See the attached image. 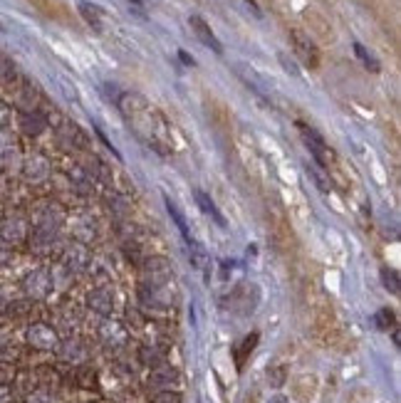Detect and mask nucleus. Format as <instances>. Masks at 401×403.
Wrapping results in <instances>:
<instances>
[{
    "label": "nucleus",
    "mask_w": 401,
    "mask_h": 403,
    "mask_svg": "<svg viewBox=\"0 0 401 403\" xmlns=\"http://www.w3.org/2000/svg\"><path fill=\"white\" fill-rule=\"evenodd\" d=\"M188 25H191L193 35H196V38L201 40L206 48H211L216 55H223V45H220V40L216 38V32L211 30V25L204 20V17H201V15H191V17H188Z\"/></svg>",
    "instance_id": "8"
},
{
    "label": "nucleus",
    "mask_w": 401,
    "mask_h": 403,
    "mask_svg": "<svg viewBox=\"0 0 401 403\" xmlns=\"http://www.w3.org/2000/svg\"><path fill=\"white\" fill-rule=\"evenodd\" d=\"M10 119H13V109H10V104L0 99V129L8 127V124H10Z\"/></svg>",
    "instance_id": "28"
},
{
    "label": "nucleus",
    "mask_w": 401,
    "mask_h": 403,
    "mask_svg": "<svg viewBox=\"0 0 401 403\" xmlns=\"http://www.w3.org/2000/svg\"><path fill=\"white\" fill-rule=\"evenodd\" d=\"M297 129H300V134H302V139H305L307 149H310V151H312V156H315V164L325 169L327 161L332 159V151L327 149L325 139H322L320 134L315 132V129L307 127V124H297Z\"/></svg>",
    "instance_id": "6"
},
{
    "label": "nucleus",
    "mask_w": 401,
    "mask_h": 403,
    "mask_svg": "<svg viewBox=\"0 0 401 403\" xmlns=\"http://www.w3.org/2000/svg\"><path fill=\"white\" fill-rule=\"evenodd\" d=\"M20 129L27 136H40L48 129V117L40 112H22L20 114Z\"/></svg>",
    "instance_id": "13"
},
{
    "label": "nucleus",
    "mask_w": 401,
    "mask_h": 403,
    "mask_svg": "<svg viewBox=\"0 0 401 403\" xmlns=\"http://www.w3.org/2000/svg\"><path fill=\"white\" fill-rule=\"evenodd\" d=\"M132 3H134V6H141V3H144V0H132Z\"/></svg>",
    "instance_id": "35"
},
{
    "label": "nucleus",
    "mask_w": 401,
    "mask_h": 403,
    "mask_svg": "<svg viewBox=\"0 0 401 403\" xmlns=\"http://www.w3.org/2000/svg\"><path fill=\"white\" fill-rule=\"evenodd\" d=\"M166 211H169V215L174 218V223H176V228L181 230V235H183V240H186L188 245L191 243H196V238H193V233H191V228H188V223H186V218L181 215V213H178V208L174 206L171 201H169V198H166Z\"/></svg>",
    "instance_id": "17"
},
{
    "label": "nucleus",
    "mask_w": 401,
    "mask_h": 403,
    "mask_svg": "<svg viewBox=\"0 0 401 403\" xmlns=\"http://www.w3.org/2000/svg\"><path fill=\"white\" fill-rule=\"evenodd\" d=\"M8 260H10V250H6L3 245H0V265H6Z\"/></svg>",
    "instance_id": "33"
},
{
    "label": "nucleus",
    "mask_w": 401,
    "mask_h": 403,
    "mask_svg": "<svg viewBox=\"0 0 401 403\" xmlns=\"http://www.w3.org/2000/svg\"><path fill=\"white\" fill-rule=\"evenodd\" d=\"M381 282L386 285V290H391L394 295H399V275H396V270L384 267V270H381Z\"/></svg>",
    "instance_id": "24"
},
{
    "label": "nucleus",
    "mask_w": 401,
    "mask_h": 403,
    "mask_svg": "<svg viewBox=\"0 0 401 403\" xmlns=\"http://www.w3.org/2000/svg\"><path fill=\"white\" fill-rule=\"evenodd\" d=\"M30 235V225L22 215H6L0 220V240L6 245H20Z\"/></svg>",
    "instance_id": "4"
},
{
    "label": "nucleus",
    "mask_w": 401,
    "mask_h": 403,
    "mask_svg": "<svg viewBox=\"0 0 401 403\" xmlns=\"http://www.w3.org/2000/svg\"><path fill=\"white\" fill-rule=\"evenodd\" d=\"M80 13H82V17H85V20L90 22L92 27L102 30V8H97V6H92V3H87V0H82V3H80Z\"/></svg>",
    "instance_id": "18"
},
{
    "label": "nucleus",
    "mask_w": 401,
    "mask_h": 403,
    "mask_svg": "<svg viewBox=\"0 0 401 403\" xmlns=\"http://www.w3.org/2000/svg\"><path fill=\"white\" fill-rule=\"evenodd\" d=\"M57 354L62 356L64 361H70V364H80V361H85L87 349L80 339H67V341H59Z\"/></svg>",
    "instance_id": "14"
},
{
    "label": "nucleus",
    "mask_w": 401,
    "mask_h": 403,
    "mask_svg": "<svg viewBox=\"0 0 401 403\" xmlns=\"http://www.w3.org/2000/svg\"><path fill=\"white\" fill-rule=\"evenodd\" d=\"M22 176L27 181H32V183H40V181H45L50 176V161L40 154L27 156L25 164H22Z\"/></svg>",
    "instance_id": "9"
},
{
    "label": "nucleus",
    "mask_w": 401,
    "mask_h": 403,
    "mask_svg": "<svg viewBox=\"0 0 401 403\" xmlns=\"http://www.w3.org/2000/svg\"><path fill=\"white\" fill-rule=\"evenodd\" d=\"M280 62H283V67L288 69L290 75H293V77H300V69H297V64H295L293 59H290V57H288V55H285V52H280Z\"/></svg>",
    "instance_id": "30"
},
{
    "label": "nucleus",
    "mask_w": 401,
    "mask_h": 403,
    "mask_svg": "<svg viewBox=\"0 0 401 403\" xmlns=\"http://www.w3.org/2000/svg\"><path fill=\"white\" fill-rule=\"evenodd\" d=\"M55 290V282H52V275H50L48 267H35L30 270L25 277H22V292H25L27 299H48Z\"/></svg>",
    "instance_id": "1"
},
{
    "label": "nucleus",
    "mask_w": 401,
    "mask_h": 403,
    "mask_svg": "<svg viewBox=\"0 0 401 403\" xmlns=\"http://www.w3.org/2000/svg\"><path fill=\"white\" fill-rule=\"evenodd\" d=\"M193 198H196V206L201 208V211L206 213V215H211L216 220V223L218 225H223L225 228V218L220 215V211H218V206H216L213 203V198L209 196V193L206 191H201V188H196V191H193Z\"/></svg>",
    "instance_id": "15"
},
{
    "label": "nucleus",
    "mask_w": 401,
    "mask_h": 403,
    "mask_svg": "<svg viewBox=\"0 0 401 403\" xmlns=\"http://www.w3.org/2000/svg\"><path fill=\"white\" fill-rule=\"evenodd\" d=\"M178 381H181V376H178V372L174 369V366L159 364L151 369L149 386L156 388V391H174V388L178 386Z\"/></svg>",
    "instance_id": "7"
},
{
    "label": "nucleus",
    "mask_w": 401,
    "mask_h": 403,
    "mask_svg": "<svg viewBox=\"0 0 401 403\" xmlns=\"http://www.w3.org/2000/svg\"><path fill=\"white\" fill-rule=\"evenodd\" d=\"M25 341L27 346L38 351H57L59 346V337L55 332V327L45 322H32L30 327L25 329Z\"/></svg>",
    "instance_id": "2"
},
{
    "label": "nucleus",
    "mask_w": 401,
    "mask_h": 403,
    "mask_svg": "<svg viewBox=\"0 0 401 403\" xmlns=\"http://www.w3.org/2000/svg\"><path fill=\"white\" fill-rule=\"evenodd\" d=\"M188 260H191V265L196 267V270L209 272L211 257H209V253H206V250H204V245H198V243H191V245H188Z\"/></svg>",
    "instance_id": "16"
},
{
    "label": "nucleus",
    "mask_w": 401,
    "mask_h": 403,
    "mask_svg": "<svg viewBox=\"0 0 401 403\" xmlns=\"http://www.w3.org/2000/svg\"><path fill=\"white\" fill-rule=\"evenodd\" d=\"M15 67H13L10 59L0 57V82H6V85H10L13 80H15Z\"/></svg>",
    "instance_id": "23"
},
{
    "label": "nucleus",
    "mask_w": 401,
    "mask_h": 403,
    "mask_svg": "<svg viewBox=\"0 0 401 403\" xmlns=\"http://www.w3.org/2000/svg\"><path fill=\"white\" fill-rule=\"evenodd\" d=\"M151 403H183V398L178 391H159L151 398Z\"/></svg>",
    "instance_id": "27"
},
{
    "label": "nucleus",
    "mask_w": 401,
    "mask_h": 403,
    "mask_svg": "<svg viewBox=\"0 0 401 403\" xmlns=\"http://www.w3.org/2000/svg\"><path fill=\"white\" fill-rule=\"evenodd\" d=\"M258 344V334H251V337H246L243 339V344L238 346V351H236V361H238V369H243V361H246V356L253 351V346Z\"/></svg>",
    "instance_id": "22"
},
{
    "label": "nucleus",
    "mask_w": 401,
    "mask_h": 403,
    "mask_svg": "<svg viewBox=\"0 0 401 403\" xmlns=\"http://www.w3.org/2000/svg\"><path fill=\"white\" fill-rule=\"evenodd\" d=\"M99 341H102L107 349H122L124 344L129 341V332L127 327H124L122 322H117V319H104L102 324H99Z\"/></svg>",
    "instance_id": "5"
},
{
    "label": "nucleus",
    "mask_w": 401,
    "mask_h": 403,
    "mask_svg": "<svg viewBox=\"0 0 401 403\" xmlns=\"http://www.w3.org/2000/svg\"><path fill=\"white\" fill-rule=\"evenodd\" d=\"M139 356H141V361H144V364L151 366V369H154V366H159V364H164V354H161L156 346H141Z\"/></svg>",
    "instance_id": "21"
},
{
    "label": "nucleus",
    "mask_w": 401,
    "mask_h": 403,
    "mask_svg": "<svg viewBox=\"0 0 401 403\" xmlns=\"http://www.w3.org/2000/svg\"><path fill=\"white\" fill-rule=\"evenodd\" d=\"M87 260H90V255L82 245H70L62 255V265L70 272H82L87 267Z\"/></svg>",
    "instance_id": "12"
},
{
    "label": "nucleus",
    "mask_w": 401,
    "mask_h": 403,
    "mask_svg": "<svg viewBox=\"0 0 401 403\" xmlns=\"http://www.w3.org/2000/svg\"><path fill=\"white\" fill-rule=\"evenodd\" d=\"M13 149V139H10V134L6 132V129H0V159L8 154V151Z\"/></svg>",
    "instance_id": "29"
},
{
    "label": "nucleus",
    "mask_w": 401,
    "mask_h": 403,
    "mask_svg": "<svg viewBox=\"0 0 401 403\" xmlns=\"http://www.w3.org/2000/svg\"><path fill=\"white\" fill-rule=\"evenodd\" d=\"M307 174L312 176V181H315L317 188H320L322 193H330L332 191V181H330V176L325 174V169H322V166H317V164L307 166Z\"/></svg>",
    "instance_id": "20"
},
{
    "label": "nucleus",
    "mask_w": 401,
    "mask_h": 403,
    "mask_svg": "<svg viewBox=\"0 0 401 403\" xmlns=\"http://www.w3.org/2000/svg\"><path fill=\"white\" fill-rule=\"evenodd\" d=\"M25 403H55L52 393L45 391V388H38V391H30L25 396Z\"/></svg>",
    "instance_id": "26"
},
{
    "label": "nucleus",
    "mask_w": 401,
    "mask_h": 403,
    "mask_svg": "<svg viewBox=\"0 0 401 403\" xmlns=\"http://www.w3.org/2000/svg\"><path fill=\"white\" fill-rule=\"evenodd\" d=\"M178 57H181V62H183V64H188V67H193V64H196V59H193L191 55L183 52V50H178Z\"/></svg>",
    "instance_id": "32"
},
{
    "label": "nucleus",
    "mask_w": 401,
    "mask_h": 403,
    "mask_svg": "<svg viewBox=\"0 0 401 403\" xmlns=\"http://www.w3.org/2000/svg\"><path fill=\"white\" fill-rule=\"evenodd\" d=\"M273 403H288V401H285L283 396H275V398H273Z\"/></svg>",
    "instance_id": "34"
},
{
    "label": "nucleus",
    "mask_w": 401,
    "mask_h": 403,
    "mask_svg": "<svg viewBox=\"0 0 401 403\" xmlns=\"http://www.w3.org/2000/svg\"><path fill=\"white\" fill-rule=\"evenodd\" d=\"M8 349H10L8 339H3V337H0V359H8Z\"/></svg>",
    "instance_id": "31"
},
{
    "label": "nucleus",
    "mask_w": 401,
    "mask_h": 403,
    "mask_svg": "<svg viewBox=\"0 0 401 403\" xmlns=\"http://www.w3.org/2000/svg\"><path fill=\"white\" fill-rule=\"evenodd\" d=\"M354 55H357V57L362 59V64H364L367 69H370V72H379V69H381L379 59H377L374 55L370 52V50L364 48L362 43H354Z\"/></svg>",
    "instance_id": "19"
},
{
    "label": "nucleus",
    "mask_w": 401,
    "mask_h": 403,
    "mask_svg": "<svg viewBox=\"0 0 401 403\" xmlns=\"http://www.w3.org/2000/svg\"><path fill=\"white\" fill-rule=\"evenodd\" d=\"M293 43H295V50H297V55L305 59L310 67H317V64H320V52H317L315 43L307 38L305 32L293 30Z\"/></svg>",
    "instance_id": "11"
},
{
    "label": "nucleus",
    "mask_w": 401,
    "mask_h": 403,
    "mask_svg": "<svg viewBox=\"0 0 401 403\" xmlns=\"http://www.w3.org/2000/svg\"><path fill=\"white\" fill-rule=\"evenodd\" d=\"M171 280V262L166 257H149L141 267V287H159V285H169Z\"/></svg>",
    "instance_id": "3"
},
{
    "label": "nucleus",
    "mask_w": 401,
    "mask_h": 403,
    "mask_svg": "<svg viewBox=\"0 0 401 403\" xmlns=\"http://www.w3.org/2000/svg\"><path fill=\"white\" fill-rule=\"evenodd\" d=\"M374 324L381 329V332H389V327L394 324V312H391V309H379L374 317Z\"/></svg>",
    "instance_id": "25"
},
{
    "label": "nucleus",
    "mask_w": 401,
    "mask_h": 403,
    "mask_svg": "<svg viewBox=\"0 0 401 403\" xmlns=\"http://www.w3.org/2000/svg\"><path fill=\"white\" fill-rule=\"evenodd\" d=\"M87 304H90L92 312L102 314V317H109L114 309V295L112 290L107 287H97V290L90 292V297H87Z\"/></svg>",
    "instance_id": "10"
}]
</instances>
